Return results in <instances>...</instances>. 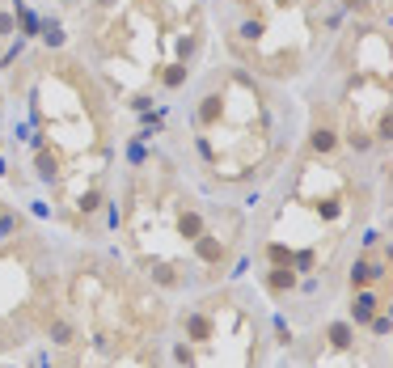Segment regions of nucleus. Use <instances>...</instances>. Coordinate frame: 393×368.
<instances>
[{
  "mask_svg": "<svg viewBox=\"0 0 393 368\" xmlns=\"http://www.w3.org/2000/svg\"><path fill=\"white\" fill-rule=\"evenodd\" d=\"M377 309H385L377 292H368V288H355V301H351V326H368V322L377 317Z\"/></svg>",
  "mask_w": 393,
  "mask_h": 368,
  "instance_id": "f257e3e1",
  "label": "nucleus"
},
{
  "mask_svg": "<svg viewBox=\"0 0 393 368\" xmlns=\"http://www.w3.org/2000/svg\"><path fill=\"white\" fill-rule=\"evenodd\" d=\"M377 280H385V262H377V258H355V267H351V288H368V284H377Z\"/></svg>",
  "mask_w": 393,
  "mask_h": 368,
  "instance_id": "f03ea898",
  "label": "nucleus"
},
{
  "mask_svg": "<svg viewBox=\"0 0 393 368\" xmlns=\"http://www.w3.org/2000/svg\"><path fill=\"white\" fill-rule=\"evenodd\" d=\"M326 339H330L334 352H347L351 343H355V326H351V322H330V326H326Z\"/></svg>",
  "mask_w": 393,
  "mask_h": 368,
  "instance_id": "7ed1b4c3",
  "label": "nucleus"
},
{
  "mask_svg": "<svg viewBox=\"0 0 393 368\" xmlns=\"http://www.w3.org/2000/svg\"><path fill=\"white\" fill-rule=\"evenodd\" d=\"M47 334H51V339L60 343V347H68V343H77V326H72L68 317H55V313H51V322H47Z\"/></svg>",
  "mask_w": 393,
  "mask_h": 368,
  "instance_id": "20e7f679",
  "label": "nucleus"
},
{
  "mask_svg": "<svg viewBox=\"0 0 393 368\" xmlns=\"http://www.w3.org/2000/svg\"><path fill=\"white\" fill-rule=\"evenodd\" d=\"M292 284H296V275H292V271H288V267H275V271H271V275H266V288H271V292H275V297H283V292H288Z\"/></svg>",
  "mask_w": 393,
  "mask_h": 368,
  "instance_id": "39448f33",
  "label": "nucleus"
},
{
  "mask_svg": "<svg viewBox=\"0 0 393 368\" xmlns=\"http://www.w3.org/2000/svg\"><path fill=\"white\" fill-rule=\"evenodd\" d=\"M178 229H182V237H190V241H194V237H203V220L194 216V212H186V216L178 220Z\"/></svg>",
  "mask_w": 393,
  "mask_h": 368,
  "instance_id": "423d86ee",
  "label": "nucleus"
},
{
  "mask_svg": "<svg viewBox=\"0 0 393 368\" xmlns=\"http://www.w3.org/2000/svg\"><path fill=\"white\" fill-rule=\"evenodd\" d=\"M334 144H338V136H334L330 127H322V132H313V149H317V153H330Z\"/></svg>",
  "mask_w": 393,
  "mask_h": 368,
  "instance_id": "0eeeda50",
  "label": "nucleus"
},
{
  "mask_svg": "<svg viewBox=\"0 0 393 368\" xmlns=\"http://www.w3.org/2000/svg\"><path fill=\"white\" fill-rule=\"evenodd\" d=\"M389 136H393V119L381 114V123H377V140H389Z\"/></svg>",
  "mask_w": 393,
  "mask_h": 368,
  "instance_id": "6e6552de",
  "label": "nucleus"
},
{
  "mask_svg": "<svg viewBox=\"0 0 393 368\" xmlns=\"http://www.w3.org/2000/svg\"><path fill=\"white\" fill-rule=\"evenodd\" d=\"M368 144H372V140H368V132H351V149H359V153H364Z\"/></svg>",
  "mask_w": 393,
  "mask_h": 368,
  "instance_id": "1a4fd4ad",
  "label": "nucleus"
},
{
  "mask_svg": "<svg viewBox=\"0 0 393 368\" xmlns=\"http://www.w3.org/2000/svg\"><path fill=\"white\" fill-rule=\"evenodd\" d=\"M182 77H186L182 68H174V72H165V85H182Z\"/></svg>",
  "mask_w": 393,
  "mask_h": 368,
  "instance_id": "9d476101",
  "label": "nucleus"
},
{
  "mask_svg": "<svg viewBox=\"0 0 393 368\" xmlns=\"http://www.w3.org/2000/svg\"><path fill=\"white\" fill-rule=\"evenodd\" d=\"M13 343H17L13 334H5V330H0V352H9V347H13Z\"/></svg>",
  "mask_w": 393,
  "mask_h": 368,
  "instance_id": "9b49d317",
  "label": "nucleus"
}]
</instances>
